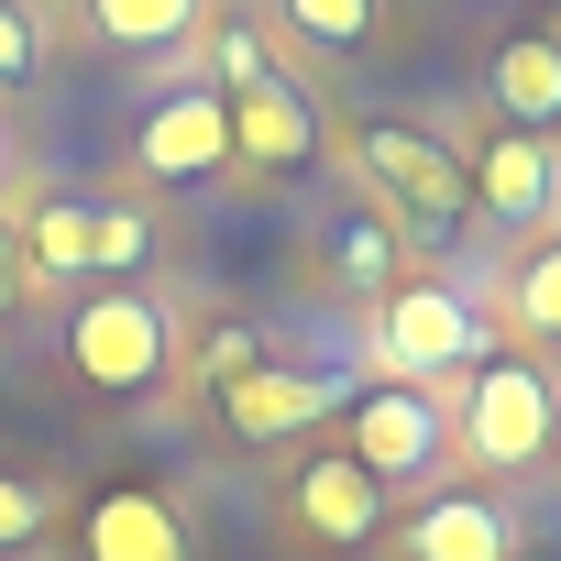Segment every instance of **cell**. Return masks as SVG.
<instances>
[{"instance_id":"1","label":"cell","mask_w":561,"mask_h":561,"mask_svg":"<svg viewBox=\"0 0 561 561\" xmlns=\"http://www.w3.org/2000/svg\"><path fill=\"white\" fill-rule=\"evenodd\" d=\"M375 353H386V375L397 386H440L451 364H484V320H473V298L462 287H386V309H375Z\"/></svg>"},{"instance_id":"2","label":"cell","mask_w":561,"mask_h":561,"mask_svg":"<svg viewBox=\"0 0 561 561\" xmlns=\"http://www.w3.org/2000/svg\"><path fill=\"white\" fill-rule=\"evenodd\" d=\"M353 176L397 209V220H462L473 187H462V154L440 133H408V122H364L353 133Z\"/></svg>"},{"instance_id":"3","label":"cell","mask_w":561,"mask_h":561,"mask_svg":"<svg viewBox=\"0 0 561 561\" xmlns=\"http://www.w3.org/2000/svg\"><path fill=\"white\" fill-rule=\"evenodd\" d=\"M550 430H561V397H550L539 364H506V353L473 364V386H462V451H473V462L517 473V462L550 451Z\"/></svg>"},{"instance_id":"4","label":"cell","mask_w":561,"mask_h":561,"mask_svg":"<svg viewBox=\"0 0 561 561\" xmlns=\"http://www.w3.org/2000/svg\"><path fill=\"white\" fill-rule=\"evenodd\" d=\"M165 298H144V287H100L78 320H67V353H78V375L89 386H111V397H133V386H154L165 375Z\"/></svg>"},{"instance_id":"5","label":"cell","mask_w":561,"mask_h":561,"mask_svg":"<svg viewBox=\"0 0 561 561\" xmlns=\"http://www.w3.org/2000/svg\"><path fill=\"white\" fill-rule=\"evenodd\" d=\"M440 440H451V419H440V397L430 386H364L353 397V462L375 473V484H419L430 462H440Z\"/></svg>"},{"instance_id":"6","label":"cell","mask_w":561,"mask_h":561,"mask_svg":"<svg viewBox=\"0 0 561 561\" xmlns=\"http://www.w3.org/2000/svg\"><path fill=\"white\" fill-rule=\"evenodd\" d=\"M133 165L165 176V187L220 176V165H231V100H220V89H176V100H154L144 133H133Z\"/></svg>"},{"instance_id":"7","label":"cell","mask_w":561,"mask_h":561,"mask_svg":"<svg viewBox=\"0 0 561 561\" xmlns=\"http://www.w3.org/2000/svg\"><path fill=\"white\" fill-rule=\"evenodd\" d=\"M462 187H473V209H495V220H550V209H561V144L495 122V133L473 144Z\"/></svg>"},{"instance_id":"8","label":"cell","mask_w":561,"mask_h":561,"mask_svg":"<svg viewBox=\"0 0 561 561\" xmlns=\"http://www.w3.org/2000/svg\"><path fill=\"white\" fill-rule=\"evenodd\" d=\"M231 100V154L242 165H275V176H287V165H309L320 154V100L298 89V78H242V89H220Z\"/></svg>"},{"instance_id":"9","label":"cell","mask_w":561,"mask_h":561,"mask_svg":"<svg viewBox=\"0 0 561 561\" xmlns=\"http://www.w3.org/2000/svg\"><path fill=\"white\" fill-rule=\"evenodd\" d=\"M220 408H231L242 440H287V430L342 408V375H264V364H242V375H220Z\"/></svg>"},{"instance_id":"10","label":"cell","mask_w":561,"mask_h":561,"mask_svg":"<svg viewBox=\"0 0 561 561\" xmlns=\"http://www.w3.org/2000/svg\"><path fill=\"white\" fill-rule=\"evenodd\" d=\"M89 561H187V517L154 484H111L89 495Z\"/></svg>"},{"instance_id":"11","label":"cell","mask_w":561,"mask_h":561,"mask_svg":"<svg viewBox=\"0 0 561 561\" xmlns=\"http://www.w3.org/2000/svg\"><path fill=\"white\" fill-rule=\"evenodd\" d=\"M375 517H386V484H375L353 451L298 473V528H309V539H331V550H364V539H375Z\"/></svg>"},{"instance_id":"12","label":"cell","mask_w":561,"mask_h":561,"mask_svg":"<svg viewBox=\"0 0 561 561\" xmlns=\"http://www.w3.org/2000/svg\"><path fill=\"white\" fill-rule=\"evenodd\" d=\"M484 100H495L517 133H550V122H561V34H506L495 67H484Z\"/></svg>"},{"instance_id":"13","label":"cell","mask_w":561,"mask_h":561,"mask_svg":"<svg viewBox=\"0 0 561 561\" xmlns=\"http://www.w3.org/2000/svg\"><path fill=\"white\" fill-rule=\"evenodd\" d=\"M408 561H517V528L495 495H440L408 517Z\"/></svg>"},{"instance_id":"14","label":"cell","mask_w":561,"mask_h":561,"mask_svg":"<svg viewBox=\"0 0 561 561\" xmlns=\"http://www.w3.org/2000/svg\"><path fill=\"white\" fill-rule=\"evenodd\" d=\"M23 264L34 275H100V209L89 198H45L23 220Z\"/></svg>"},{"instance_id":"15","label":"cell","mask_w":561,"mask_h":561,"mask_svg":"<svg viewBox=\"0 0 561 561\" xmlns=\"http://www.w3.org/2000/svg\"><path fill=\"white\" fill-rule=\"evenodd\" d=\"M198 12H209V0H89V34H111V45L154 56V45H187V34H198Z\"/></svg>"},{"instance_id":"16","label":"cell","mask_w":561,"mask_h":561,"mask_svg":"<svg viewBox=\"0 0 561 561\" xmlns=\"http://www.w3.org/2000/svg\"><path fill=\"white\" fill-rule=\"evenodd\" d=\"M287 23H298L309 45H331V56H353V45L375 34V0H287Z\"/></svg>"},{"instance_id":"17","label":"cell","mask_w":561,"mask_h":561,"mask_svg":"<svg viewBox=\"0 0 561 561\" xmlns=\"http://www.w3.org/2000/svg\"><path fill=\"white\" fill-rule=\"evenodd\" d=\"M517 320H528L539 342H561V242H539V253L517 264Z\"/></svg>"},{"instance_id":"18","label":"cell","mask_w":561,"mask_h":561,"mask_svg":"<svg viewBox=\"0 0 561 561\" xmlns=\"http://www.w3.org/2000/svg\"><path fill=\"white\" fill-rule=\"evenodd\" d=\"M342 275H353V287H397V242H386V220H342Z\"/></svg>"},{"instance_id":"19","label":"cell","mask_w":561,"mask_h":561,"mask_svg":"<svg viewBox=\"0 0 561 561\" xmlns=\"http://www.w3.org/2000/svg\"><path fill=\"white\" fill-rule=\"evenodd\" d=\"M34 56H45V23L23 12V0H0V89H23V78H34Z\"/></svg>"},{"instance_id":"20","label":"cell","mask_w":561,"mask_h":561,"mask_svg":"<svg viewBox=\"0 0 561 561\" xmlns=\"http://www.w3.org/2000/svg\"><path fill=\"white\" fill-rule=\"evenodd\" d=\"M154 253V220L144 209H100V275H133Z\"/></svg>"},{"instance_id":"21","label":"cell","mask_w":561,"mask_h":561,"mask_svg":"<svg viewBox=\"0 0 561 561\" xmlns=\"http://www.w3.org/2000/svg\"><path fill=\"white\" fill-rule=\"evenodd\" d=\"M34 528H45V495H34L23 473H0V550H23Z\"/></svg>"},{"instance_id":"22","label":"cell","mask_w":561,"mask_h":561,"mask_svg":"<svg viewBox=\"0 0 561 561\" xmlns=\"http://www.w3.org/2000/svg\"><path fill=\"white\" fill-rule=\"evenodd\" d=\"M242 78H264V45L253 34H220V89H242Z\"/></svg>"},{"instance_id":"23","label":"cell","mask_w":561,"mask_h":561,"mask_svg":"<svg viewBox=\"0 0 561 561\" xmlns=\"http://www.w3.org/2000/svg\"><path fill=\"white\" fill-rule=\"evenodd\" d=\"M517 561H550V550H517Z\"/></svg>"},{"instance_id":"24","label":"cell","mask_w":561,"mask_h":561,"mask_svg":"<svg viewBox=\"0 0 561 561\" xmlns=\"http://www.w3.org/2000/svg\"><path fill=\"white\" fill-rule=\"evenodd\" d=\"M0 165H12V144H0Z\"/></svg>"}]
</instances>
